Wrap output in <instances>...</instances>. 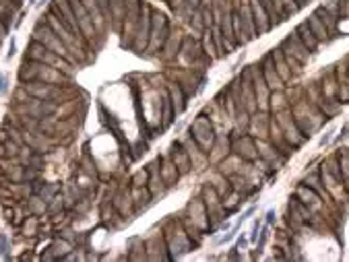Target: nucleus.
Segmentation results:
<instances>
[{"mask_svg": "<svg viewBox=\"0 0 349 262\" xmlns=\"http://www.w3.org/2000/svg\"><path fill=\"white\" fill-rule=\"evenodd\" d=\"M163 239L167 244V250H169V256L171 260L173 258H180L184 254H188L193 250V239L186 231V227L182 225L180 219H169L165 225H163Z\"/></svg>", "mask_w": 349, "mask_h": 262, "instance_id": "1", "label": "nucleus"}, {"mask_svg": "<svg viewBox=\"0 0 349 262\" xmlns=\"http://www.w3.org/2000/svg\"><path fill=\"white\" fill-rule=\"evenodd\" d=\"M151 17H153L151 5H149V3H143V5H141V15H138V21H136V27H134L132 44H130V48H132L136 54L147 52L149 35H151Z\"/></svg>", "mask_w": 349, "mask_h": 262, "instance_id": "2", "label": "nucleus"}, {"mask_svg": "<svg viewBox=\"0 0 349 262\" xmlns=\"http://www.w3.org/2000/svg\"><path fill=\"white\" fill-rule=\"evenodd\" d=\"M201 198H203V202H205V207H207L209 229H217L219 223L225 219V209H223V204H221V200H219L221 196H219L217 190L207 182L205 188H203V192H201Z\"/></svg>", "mask_w": 349, "mask_h": 262, "instance_id": "3", "label": "nucleus"}, {"mask_svg": "<svg viewBox=\"0 0 349 262\" xmlns=\"http://www.w3.org/2000/svg\"><path fill=\"white\" fill-rule=\"evenodd\" d=\"M190 137L197 141V145H199L205 153H209V151L213 149V145H215V130H213L211 120H209L205 114H201V116L193 122V126H190Z\"/></svg>", "mask_w": 349, "mask_h": 262, "instance_id": "4", "label": "nucleus"}, {"mask_svg": "<svg viewBox=\"0 0 349 262\" xmlns=\"http://www.w3.org/2000/svg\"><path fill=\"white\" fill-rule=\"evenodd\" d=\"M169 33H171V27H169L165 15L153 11V17H151V35H149V46H147V50L159 54V50H161L163 44L167 42Z\"/></svg>", "mask_w": 349, "mask_h": 262, "instance_id": "5", "label": "nucleus"}, {"mask_svg": "<svg viewBox=\"0 0 349 262\" xmlns=\"http://www.w3.org/2000/svg\"><path fill=\"white\" fill-rule=\"evenodd\" d=\"M23 91L27 95H31V97L48 99V101H54V103H58L64 97V91L60 89V85H50V83H42V81H27V83H23Z\"/></svg>", "mask_w": 349, "mask_h": 262, "instance_id": "6", "label": "nucleus"}, {"mask_svg": "<svg viewBox=\"0 0 349 262\" xmlns=\"http://www.w3.org/2000/svg\"><path fill=\"white\" fill-rule=\"evenodd\" d=\"M19 111L25 114V116H31V118H48V116H54L58 111V105L54 101H48V99H38V97H31L27 95L25 103L19 105Z\"/></svg>", "mask_w": 349, "mask_h": 262, "instance_id": "7", "label": "nucleus"}, {"mask_svg": "<svg viewBox=\"0 0 349 262\" xmlns=\"http://www.w3.org/2000/svg\"><path fill=\"white\" fill-rule=\"evenodd\" d=\"M68 3H71V7H73V13H75V17H77V23H79V29H81L83 38H85V40L95 38V35H97L95 23H93L89 11L83 7V3H81V0H68Z\"/></svg>", "mask_w": 349, "mask_h": 262, "instance_id": "8", "label": "nucleus"}, {"mask_svg": "<svg viewBox=\"0 0 349 262\" xmlns=\"http://www.w3.org/2000/svg\"><path fill=\"white\" fill-rule=\"evenodd\" d=\"M147 174H149V178H147L149 192L153 194V198H163L165 192H167V186H165V182L161 178V172H159V159H155V161H151L147 165Z\"/></svg>", "mask_w": 349, "mask_h": 262, "instance_id": "9", "label": "nucleus"}, {"mask_svg": "<svg viewBox=\"0 0 349 262\" xmlns=\"http://www.w3.org/2000/svg\"><path fill=\"white\" fill-rule=\"evenodd\" d=\"M281 52L283 54H289V56H293L300 64H306L308 62V58H310V50L300 42V38L295 35V33H289V38H285L283 40V44H281Z\"/></svg>", "mask_w": 349, "mask_h": 262, "instance_id": "10", "label": "nucleus"}, {"mask_svg": "<svg viewBox=\"0 0 349 262\" xmlns=\"http://www.w3.org/2000/svg\"><path fill=\"white\" fill-rule=\"evenodd\" d=\"M250 72H252V87H254V93H256V105L267 109V101H269V85L263 77V70L260 66H250Z\"/></svg>", "mask_w": 349, "mask_h": 262, "instance_id": "11", "label": "nucleus"}, {"mask_svg": "<svg viewBox=\"0 0 349 262\" xmlns=\"http://www.w3.org/2000/svg\"><path fill=\"white\" fill-rule=\"evenodd\" d=\"M188 219L199 227V229H203V231H207L209 229V215H207V207H205V202H203V198H195L190 204H188Z\"/></svg>", "mask_w": 349, "mask_h": 262, "instance_id": "12", "label": "nucleus"}, {"mask_svg": "<svg viewBox=\"0 0 349 262\" xmlns=\"http://www.w3.org/2000/svg\"><path fill=\"white\" fill-rule=\"evenodd\" d=\"M167 155H169V159H171L173 163H176L180 176H186V174L193 170V161H190L186 149L182 147V143H173V145L169 147V153H167Z\"/></svg>", "mask_w": 349, "mask_h": 262, "instance_id": "13", "label": "nucleus"}, {"mask_svg": "<svg viewBox=\"0 0 349 262\" xmlns=\"http://www.w3.org/2000/svg\"><path fill=\"white\" fill-rule=\"evenodd\" d=\"M182 33H178V31H171L169 33V38H167V42L163 44V48L159 50V58L161 60H165V62H171V60H176L178 58V54H180V48H182Z\"/></svg>", "mask_w": 349, "mask_h": 262, "instance_id": "14", "label": "nucleus"}, {"mask_svg": "<svg viewBox=\"0 0 349 262\" xmlns=\"http://www.w3.org/2000/svg\"><path fill=\"white\" fill-rule=\"evenodd\" d=\"M232 151L242 157V159H248V161H254L258 157V147L256 143L250 139V137H242V139H236L232 143Z\"/></svg>", "mask_w": 349, "mask_h": 262, "instance_id": "15", "label": "nucleus"}, {"mask_svg": "<svg viewBox=\"0 0 349 262\" xmlns=\"http://www.w3.org/2000/svg\"><path fill=\"white\" fill-rule=\"evenodd\" d=\"M145 250H149V252H147V258H149V260H171L163 235L151 237V239L145 244Z\"/></svg>", "mask_w": 349, "mask_h": 262, "instance_id": "16", "label": "nucleus"}, {"mask_svg": "<svg viewBox=\"0 0 349 262\" xmlns=\"http://www.w3.org/2000/svg\"><path fill=\"white\" fill-rule=\"evenodd\" d=\"M250 11H252V17H254V25H256V35H263L267 33L273 23H271V17L267 15V11L263 9V5L258 0H250Z\"/></svg>", "mask_w": 349, "mask_h": 262, "instance_id": "17", "label": "nucleus"}, {"mask_svg": "<svg viewBox=\"0 0 349 262\" xmlns=\"http://www.w3.org/2000/svg\"><path fill=\"white\" fill-rule=\"evenodd\" d=\"M159 172H161V178H163V182H165V186H167V188H171V186H176V184H178V180H180V172H178L176 163H173V161L169 159V155L159 157Z\"/></svg>", "mask_w": 349, "mask_h": 262, "instance_id": "18", "label": "nucleus"}, {"mask_svg": "<svg viewBox=\"0 0 349 262\" xmlns=\"http://www.w3.org/2000/svg\"><path fill=\"white\" fill-rule=\"evenodd\" d=\"M203 54H205V52H203V48H201L199 42H195V40H190V38H184V40H182V48H180V54H178L180 60H184L186 64H193V62H197Z\"/></svg>", "mask_w": 349, "mask_h": 262, "instance_id": "19", "label": "nucleus"}, {"mask_svg": "<svg viewBox=\"0 0 349 262\" xmlns=\"http://www.w3.org/2000/svg\"><path fill=\"white\" fill-rule=\"evenodd\" d=\"M167 95H169V99H171L173 114L180 116V114L186 109V95H184L182 87H180L176 81H169V83H167Z\"/></svg>", "mask_w": 349, "mask_h": 262, "instance_id": "20", "label": "nucleus"}, {"mask_svg": "<svg viewBox=\"0 0 349 262\" xmlns=\"http://www.w3.org/2000/svg\"><path fill=\"white\" fill-rule=\"evenodd\" d=\"M36 81H42V83H50V85H62L66 83V74H62L60 68L56 66H50V64H40V72H38V79Z\"/></svg>", "mask_w": 349, "mask_h": 262, "instance_id": "21", "label": "nucleus"}, {"mask_svg": "<svg viewBox=\"0 0 349 262\" xmlns=\"http://www.w3.org/2000/svg\"><path fill=\"white\" fill-rule=\"evenodd\" d=\"M260 70H263V77H265V81H267L269 89H281V85H283V79L279 77V72H277V68H275V62H273L271 54H269V56L263 60V64H260Z\"/></svg>", "mask_w": 349, "mask_h": 262, "instance_id": "22", "label": "nucleus"}, {"mask_svg": "<svg viewBox=\"0 0 349 262\" xmlns=\"http://www.w3.org/2000/svg\"><path fill=\"white\" fill-rule=\"evenodd\" d=\"M182 147L186 149V153H188V157H190V161H193V167H203L205 163H207V157H205V151L197 145V141L188 135L184 141H182Z\"/></svg>", "mask_w": 349, "mask_h": 262, "instance_id": "23", "label": "nucleus"}, {"mask_svg": "<svg viewBox=\"0 0 349 262\" xmlns=\"http://www.w3.org/2000/svg\"><path fill=\"white\" fill-rule=\"evenodd\" d=\"M130 196H132V202H134V211H145L153 202V194L149 192L147 186H132Z\"/></svg>", "mask_w": 349, "mask_h": 262, "instance_id": "24", "label": "nucleus"}, {"mask_svg": "<svg viewBox=\"0 0 349 262\" xmlns=\"http://www.w3.org/2000/svg\"><path fill=\"white\" fill-rule=\"evenodd\" d=\"M232 29H234V40H236V46H244L248 44L252 38L248 35L246 27H244V21H242V15L238 11L232 13Z\"/></svg>", "mask_w": 349, "mask_h": 262, "instance_id": "25", "label": "nucleus"}, {"mask_svg": "<svg viewBox=\"0 0 349 262\" xmlns=\"http://www.w3.org/2000/svg\"><path fill=\"white\" fill-rule=\"evenodd\" d=\"M17 9H19V3H15V0H0V21H3L9 29L13 25Z\"/></svg>", "mask_w": 349, "mask_h": 262, "instance_id": "26", "label": "nucleus"}, {"mask_svg": "<svg viewBox=\"0 0 349 262\" xmlns=\"http://www.w3.org/2000/svg\"><path fill=\"white\" fill-rule=\"evenodd\" d=\"M159 111H161V130H163V128H167V126L171 124L173 116H176V114H173V105H171V99H169L167 91H163V93H161Z\"/></svg>", "mask_w": 349, "mask_h": 262, "instance_id": "27", "label": "nucleus"}, {"mask_svg": "<svg viewBox=\"0 0 349 262\" xmlns=\"http://www.w3.org/2000/svg\"><path fill=\"white\" fill-rule=\"evenodd\" d=\"M295 35L300 38V42H302L310 52H314V50L318 48V40H316V35L312 33V29L308 27V23H300L298 29H295Z\"/></svg>", "mask_w": 349, "mask_h": 262, "instance_id": "28", "label": "nucleus"}, {"mask_svg": "<svg viewBox=\"0 0 349 262\" xmlns=\"http://www.w3.org/2000/svg\"><path fill=\"white\" fill-rule=\"evenodd\" d=\"M40 64H42V62H38V60H31V58H27V60L23 62L21 70H19V81H21V83H27V81H36V79H38V72H40Z\"/></svg>", "mask_w": 349, "mask_h": 262, "instance_id": "29", "label": "nucleus"}, {"mask_svg": "<svg viewBox=\"0 0 349 262\" xmlns=\"http://www.w3.org/2000/svg\"><path fill=\"white\" fill-rule=\"evenodd\" d=\"M114 207L122 217H130L134 213V202H132V196L128 192H120L114 200Z\"/></svg>", "mask_w": 349, "mask_h": 262, "instance_id": "30", "label": "nucleus"}, {"mask_svg": "<svg viewBox=\"0 0 349 262\" xmlns=\"http://www.w3.org/2000/svg\"><path fill=\"white\" fill-rule=\"evenodd\" d=\"M271 58H273V62H275V68H277L279 77H281L283 81H289V79H291V70H289V64L285 62V56H283L281 48H279V50H273V52H271Z\"/></svg>", "mask_w": 349, "mask_h": 262, "instance_id": "31", "label": "nucleus"}, {"mask_svg": "<svg viewBox=\"0 0 349 262\" xmlns=\"http://www.w3.org/2000/svg\"><path fill=\"white\" fill-rule=\"evenodd\" d=\"M124 5L126 0H110V13H112V25L114 29H120L122 27V21H124Z\"/></svg>", "mask_w": 349, "mask_h": 262, "instance_id": "32", "label": "nucleus"}, {"mask_svg": "<svg viewBox=\"0 0 349 262\" xmlns=\"http://www.w3.org/2000/svg\"><path fill=\"white\" fill-rule=\"evenodd\" d=\"M289 217H293V221H306V219H310L308 204H304L300 198H293V200L289 202Z\"/></svg>", "mask_w": 349, "mask_h": 262, "instance_id": "33", "label": "nucleus"}, {"mask_svg": "<svg viewBox=\"0 0 349 262\" xmlns=\"http://www.w3.org/2000/svg\"><path fill=\"white\" fill-rule=\"evenodd\" d=\"M211 33H213V42H215V48H217V52H219V56H223V54H230L232 50H234V46L225 40V35L219 31V27L217 25H213L211 27Z\"/></svg>", "mask_w": 349, "mask_h": 262, "instance_id": "34", "label": "nucleus"}, {"mask_svg": "<svg viewBox=\"0 0 349 262\" xmlns=\"http://www.w3.org/2000/svg\"><path fill=\"white\" fill-rule=\"evenodd\" d=\"M258 3L263 5V9L267 11V15L271 17V23H281V5L277 3V0H258Z\"/></svg>", "mask_w": 349, "mask_h": 262, "instance_id": "35", "label": "nucleus"}, {"mask_svg": "<svg viewBox=\"0 0 349 262\" xmlns=\"http://www.w3.org/2000/svg\"><path fill=\"white\" fill-rule=\"evenodd\" d=\"M209 184L217 190V194H219L221 198L230 194V180H228L223 174H213V176H211V180H209Z\"/></svg>", "mask_w": 349, "mask_h": 262, "instance_id": "36", "label": "nucleus"}, {"mask_svg": "<svg viewBox=\"0 0 349 262\" xmlns=\"http://www.w3.org/2000/svg\"><path fill=\"white\" fill-rule=\"evenodd\" d=\"M203 52H205V54H207L211 60L219 58V52H217V48H215V42H213L211 27H207V29H205V33H203Z\"/></svg>", "mask_w": 349, "mask_h": 262, "instance_id": "37", "label": "nucleus"}, {"mask_svg": "<svg viewBox=\"0 0 349 262\" xmlns=\"http://www.w3.org/2000/svg\"><path fill=\"white\" fill-rule=\"evenodd\" d=\"M238 13L242 15V21H244V27L248 31L250 38L256 35V25H254V17H252V11H250V5H244L242 9H238Z\"/></svg>", "mask_w": 349, "mask_h": 262, "instance_id": "38", "label": "nucleus"}, {"mask_svg": "<svg viewBox=\"0 0 349 262\" xmlns=\"http://www.w3.org/2000/svg\"><path fill=\"white\" fill-rule=\"evenodd\" d=\"M322 23H324V27H326V31H333L335 27H337V17L326 9V7H318L316 9V13H314Z\"/></svg>", "mask_w": 349, "mask_h": 262, "instance_id": "39", "label": "nucleus"}, {"mask_svg": "<svg viewBox=\"0 0 349 262\" xmlns=\"http://www.w3.org/2000/svg\"><path fill=\"white\" fill-rule=\"evenodd\" d=\"M295 196H298L304 204H316V202H318V194H316V190L310 188V186H300V188L295 190Z\"/></svg>", "mask_w": 349, "mask_h": 262, "instance_id": "40", "label": "nucleus"}, {"mask_svg": "<svg viewBox=\"0 0 349 262\" xmlns=\"http://www.w3.org/2000/svg\"><path fill=\"white\" fill-rule=\"evenodd\" d=\"M306 23H308V27L312 29V33L316 35V40H318V42L326 38V33H328V31H326V27H324V23H322V21H320V19H318L316 15H312V17H310V19H308Z\"/></svg>", "mask_w": 349, "mask_h": 262, "instance_id": "41", "label": "nucleus"}, {"mask_svg": "<svg viewBox=\"0 0 349 262\" xmlns=\"http://www.w3.org/2000/svg\"><path fill=\"white\" fill-rule=\"evenodd\" d=\"M68 250H71V244L62 239V241H54V244L50 246V250H48V252H52V256H54V258H64V254H66Z\"/></svg>", "mask_w": 349, "mask_h": 262, "instance_id": "42", "label": "nucleus"}, {"mask_svg": "<svg viewBox=\"0 0 349 262\" xmlns=\"http://www.w3.org/2000/svg\"><path fill=\"white\" fill-rule=\"evenodd\" d=\"M256 147H258V155H260V157H265L267 161H275V157H277V151H275V149H271V147H269L267 143H263V141H258Z\"/></svg>", "mask_w": 349, "mask_h": 262, "instance_id": "43", "label": "nucleus"}, {"mask_svg": "<svg viewBox=\"0 0 349 262\" xmlns=\"http://www.w3.org/2000/svg\"><path fill=\"white\" fill-rule=\"evenodd\" d=\"M147 178H149L147 170H141V172H136V174L132 176V186H147Z\"/></svg>", "mask_w": 349, "mask_h": 262, "instance_id": "44", "label": "nucleus"}, {"mask_svg": "<svg viewBox=\"0 0 349 262\" xmlns=\"http://www.w3.org/2000/svg\"><path fill=\"white\" fill-rule=\"evenodd\" d=\"M97 5H99V11L103 15L106 21H112V13H110V0H97Z\"/></svg>", "mask_w": 349, "mask_h": 262, "instance_id": "45", "label": "nucleus"}, {"mask_svg": "<svg viewBox=\"0 0 349 262\" xmlns=\"http://www.w3.org/2000/svg\"><path fill=\"white\" fill-rule=\"evenodd\" d=\"M31 209H33L36 213H44V211H46V202H44L42 198H31Z\"/></svg>", "mask_w": 349, "mask_h": 262, "instance_id": "46", "label": "nucleus"}, {"mask_svg": "<svg viewBox=\"0 0 349 262\" xmlns=\"http://www.w3.org/2000/svg\"><path fill=\"white\" fill-rule=\"evenodd\" d=\"M36 225H38L36 219H27V223H25V235H33V233H36Z\"/></svg>", "mask_w": 349, "mask_h": 262, "instance_id": "47", "label": "nucleus"}, {"mask_svg": "<svg viewBox=\"0 0 349 262\" xmlns=\"http://www.w3.org/2000/svg\"><path fill=\"white\" fill-rule=\"evenodd\" d=\"M267 237H269V227H265L263 229V233H260V241H258V250L265 246V241H267Z\"/></svg>", "mask_w": 349, "mask_h": 262, "instance_id": "48", "label": "nucleus"}, {"mask_svg": "<svg viewBox=\"0 0 349 262\" xmlns=\"http://www.w3.org/2000/svg\"><path fill=\"white\" fill-rule=\"evenodd\" d=\"M7 33H9V27H7L3 21H0V42L5 40V35H7Z\"/></svg>", "mask_w": 349, "mask_h": 262, "instance_id": "49", "label": "nucleus"}, {"mask_svg": "<svg viewBox=\"0 0 349 262\" xmlns=\"http://www.w3.org/2000/svg\"><path fill=\"white\" fill-rule=\"evenodd\" d=\"M5 91H7V77L0 74V93H5Z\"/></svg>", "mask_w": 349, "mask_h": 262, "instance_id": "50", "label": "nucleus"}, {"mask_svg": "<svg viewBox=\"0 0 349 262\" xmlns=\"http://www.w3.org/2000/svg\"><path fill=\"white\" fill-rule=\"evenodd\" d=\"M256 235H258V221H256V223H254V227H252V233H250V239L254 241V239H256Z\"/></svg>", "mask_w": 349, "mask_h": 262, "instance_id": "51", "label": "nucleus"}, {"mask_svg": "<svg viewBox=\"0 0 349 262\" xmlns=\"http://www.w3.org/2000/svg\"><path fill=\"white\" fill-rule=\"evenodd\" d=\"M273 219H275V211H269V213H267V221L273 223Z\"/></svg>", "mask_w": 349, "mask_h": 262, "instance_id": "52", "label": "nucleus"}, {"mask_svg": "<svg viewBox=\"0 0 349 262\" xmlns=\"http://www.w3.org/2000/svg\"><path fill=\"white\" fill-rule=\"evenodd\" d=\"M293 3H298V9H300V7H306L310 0H293Z\"/></svg>", "mask_w": 349, "mask_h": 262, "instance_id": "53", "label": "nucleus"}, {"mask_svg": "<svg viewBox=\"0 0 349 262\" xmlns=\"http://www.w3.org/2000/svg\"><path fill=\"white\" fill-rule=\"evenodd\" d=\"M44 3H46V0H44Z\"/></svg>", "mask_w": 349, "mask_h": 262, "instance_id": "54", "label": "nucleus"}]
</instances>
